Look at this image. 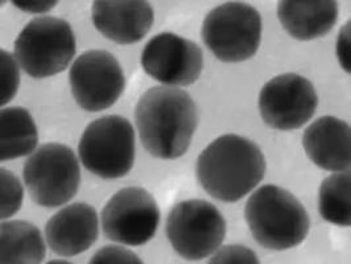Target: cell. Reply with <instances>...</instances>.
<instances>
[{"instance_id": "4fadbf2b", "label": "cell", "mask_w": 351, "mask_h": 264, "mask_svg": "<svg viewBox=\"0 0 351 264\" xmlns=\"http://www.w3.org/2000/svg\"><path fill=\"white\" fill-rule=\"evenodd\" d=\"M155 14L143 0H97L93 3L95 28L117 44H134L147 35Z\"/></svg>"}, {"instance_id": "d6986e66", "label": "cell", "mask_w": 351, "mask_h": 264, "mask_svg": "<svg viewBox=\"0 0 351 264\" xmlns=\"http://www.w3.org/2000/svg\"><path fill=\"white\" fill-rule=\"evenodd\" d=\"M350 191L349 171L335 172L322 181L318 192V211L325 221L342 228L350 226Z\"/></svg>"}, {"instance_id": "7c38bea8", "label": "cell", "mask_w": 351, "mask_h": 264, "mask_svg": "<svg viewBox=\"0 0 351 264\" xmlns=\"http://www.w3.org/2000/svg\"><path fill=\"white\" fill-rule=\"evenodd\" d=\"M141 67L164 86H189L202 73L204 53L193 41L164 32L152 37L144 47Z\"/></svg>"}, {"instance_id": "30bf717a", "label": "cell", "mask_w": 351, "mask_h": 264, "mask_svg": "<svg viewBox=\"0 0 351 264\" xmlns=\"http://www.w3.org/2000/svg\"><path fill=\"white\" fill-rule=\"evenodd\" d=\"M69 82L75 102L91 112L111 107L125 88L119 61L106 51L82 53L71 65Z\"/></svg>"}, {"instance_id": "ac0fdd59", "label": "cell", "mask_w": 351, "mask_h": 264, "mask_svg": "<svg viewBox=\"0 0 351 264\" xmlns=\"http://www.w3.org/2000/svg\"><path fill=\"white\" fill-rule=\"evenodd\" d=\"M38 132L31 112L23 107L0 111V158L8 161L34 154Z\"/></svg>"}, {"instance_id": "2e32d148", "label": "cell", "mask_w": 351, "mask_h": 264, "mask_svg": "<svg viewBox=\"0 0 351 264\" xmlns=\"http://www.w3.org/2000/svg\"><path fill=\"white\" fill-rule=\"evenodd\" d=\"M278 16L289 35L308 41L332 31L338 19V4L333 0H284L279 1Z\"/></svg>"}, {"instance_id": "ffe728a7", "label": "cell", "mask_w": 351, "mask_h": 264, "mask_svg": "<svg viewBox=\"0 0 351 264\" xmlns=\"http://www.w3.org/2000/svg\"><path fill=\"white\" fill-rule=\"evenodd\" d=\"M0 188H1V204H0V218L5 219L16 214L21 204H23V197H24V191L20 184V180L15 173H12L8 169L1 168L0 171Z\"/></svg>"}, {"instance_id": "603a6c76", "label": "cell", "mask_w": 351, "mask_h": 264, "mask_svg": "<svg viewBox=\"0 0 351 264\" xmlns=\"http://www.w3.org/2000/svg\"><path fill=\"white\" fill-rule=\"evenodd\" d=\"M90 263H141L139 256L132 251L119 246H106L94 254Z\"/></svg>"}, {"instance_id": "e0dca14e", "label": "cell", "mask_w": 351, "mask_h": 264, "mask_svg": "<svg viewBox=\"0 0 351 264\" xmlns=\"http://www.w3.org/2000/svg\"><path fill=\"white\" fill-rule=\"evenodd\" d=\"M45 254L47 247L35 225L27 221H7L0 225L1 263H41Z\"/></svg>"}, {"instance_id": "9a60e30c", "label": "cell", "mask_w": 351, "mask_h": 264, "mask_svg": "<svg viewBox=\"0 0 351 264\" xmlns=\"http://www.w3.org/2000/svg\"><path fill=\"white\" fill-rule=\"evenodd\" d=\"M304 149L317 167L329 172L349 171L351 165L350 124L335 117H321L302 138Z\"/></svg>"}, {"instance_id": "5bb4252c", "label": "cell", "mask_w": 351, "mask_h": 264, "mask_svg": "<svg viewBox=\"0 0 351 264\" xmlns=\"http://www.w3.org/2000/svg\"><path fill=\"white\" fill-rule=\"evenodd\" d=\"M99 234L98 214L84 202H75L56 213L45 226V237L54 254L75 256L93 246Z\"/></svg>"}, {"instance_id": "3957f363", "label": "cell", "mask_w": 351, "mask_h": 264, "mask_svg": "<svg viewBox=\"0 0 351 264\" xmlns=\"http://www.w3.org/2000/svg\"><path fill=\"white\" fill-rule=\"evenodd\" d=\"M245 217L255 241L274 251L299 246L311 228L309 215L302 204L293 194L276 185H264L251 194Z\"/></svg>"}, {"instance_id": "8992f818", "label": "cell", "mask_w": 351, "mask_h": 264, "mask_svg": "<svg viewBox=\"0 0 351 264\" xmlns=\"http://www.w3.org/2000/svg\"><path fill=\"white\" fill-rule=\"evenodd\" d=\"M23 177L35 204L58 208L78 192L81 169L78 158L68 145L47 143L27 158Z\"/></svg>"}, {"instance_id": "d4e9b609", "label": "cell", "mask_w": 351, "mask_h": 264, "mask_svg": "<svg viewBox=\"0 0 351 264\" xmlns=\"http://www.w3.org/2000/svg\"><path fill=\"white\" fill-rule=\"evenodd\" d=\"M14 4L25 12L38 14L52 10L57 1H14Z\"/></svg>"}, {"instance_id": "cb8c5ba5", "label": "cell", "mask_w": 351, "mask_h": 264, "mask_svg": "<svg viewBox=\"0 0 351 264\" xmlns=\"http://www.w3.org/2000/svg\"><path fill=\"white\" fill-rule=\"evenodd\" d=\"M350 21L342 27L339 32V38H338V45H337V52H338V58L339 62L343 68V71L350 73Z\"/></svg>"}, {"instance_id": "277c9868", "label": "cell", "mask_w": 351, "mask_h": 264, "mask_svg": "<svg viewBox=\"0 0 351 264\" xmlns=\"http://www.w3.org/2000/svg\"><path fill=\"white\" fill-rule=\"evenodd\" d=\"M75 36L64 19H32L15 41V58L28 75L48 78L65 71L75 54Z\"/></svg>"}, {"instance_id": "52a82bcc", "label": "cell", "mask_w": 351, "mask_h": 264, "mask_svg": "<svg viewBox=\"0 0 351 264\" xmlns=\"http://www.w3.org/2000/svg\"><path fill=\"white\" fill-rule=\"evenodd\" d=\"M84 167L106 180L124 177L135 163V131L119 115H106L88 124L78 145Z\"/></svg>"}, {"instance_id": "6da1fadb", "label": "cell", "mask_w": 351, "mask_h": 264, "mask_svg": "<svg viewBox=\"0 0 351 264\" xmlns=\"http://www.w3.org/2000/svg\"><path fill=\"white\" fill-rule=\"evenodd\" d=\"M141 144L149 155L175 160L186 154L197 128V107L192 97L175 86L147 90L135 110Z\"/></svg>"}, {"instance_id": "8fae6325", "label": "cell", "mask_w": 351, "mask_h": 264, "mask_svg": "<svg viewBox=\"0 0 351 264\" xmlns=\"http://www.w3.org/2000/svg\"><path fill=\"white\" fill-rule=\"evenodd\" d=\"M318 105L316 88L305 77L285 73L264 85L259 111L264 123L280 131H292L309 122Z\"/></svg>"}, {"instance_id": "7a4b0ae2", "label": "cell", "mask_w": 351, "mask_h": 264, "mask_svg": "<svg viewBox=\"0 0 351 264\" xmlns=\"http://www.w3.org/2000/svg\"><path fill=\"white\" fill-rule=\"evenodd\" d=\"M204 191L222 202H237L263 180L262 149L243 136L228 134L210 143L195 165Z\"/></svg>"}, {"instance_id": "44dd1931", "label": "cell", "mask_w": 351, "mask_h": 264, "mask_svg": "<svg viewBox=\"0 0 351 264\" xmlns=\"http://www.w3.org/2000/svg\"><path fill=\"white\" fill-rule=\"evenodd\" d=\"M1 62V101L0 105L4 106L12 101V98L18 93L20 84V73H19L18 61L15 56L10 52H0Z\"/></svg>"}, {"instance_id": "5b68a950", "label": "cell", "mask_w": 351, "mask_h": 264, "mask_svg": "<svg viewBox=\"0 0 351 264\" xmlns=\"http://www.w3.org/2000/svg\"><path fill=\"white\" fill-rule=\"evenodd\" d=\"M205 45L218 60L242 62L254 57L262 41V16L243 1H228L211 10L201 31Z\"/></svg>"}, {"instance_id": "7402d4cb", "label": "cell", "mask_w": 351, "mask_h": 264, "mask_svg": "<svg viewBox=\"0 0 351 264\" xmlns=\"http://www.w3.org/2000/svg\"><path fill=\"white\" fill-rule=\"evenodd\" d=\"M210 263H259L254 251L245 246L219 247Z\"/></svg>"}, {"instance_id": "9c48e42d", "label": "cell", "mask_w": 351, "mask_h": 264, "mask_svg": "<svg viewBox=\"0 0 351 264\" xmlns=\"http://www.w3.org/2000/svg\"><path fill=\"white\" fill-rule=\"evenodd\" d=\"M160 209L154 195L139 187L114 194L102 211V230L107 239L125 246H143L158 230Z\"/></svg>"}, {"instance_id": "ba28073f", "label": "cell", "mask_w": 351, "mask_h": 264, "mask_svg": "<svg viewBox=\"0 0 351 264\" xmlns=\"http://www.w3.org/2000/svg\"><path fill=\"white\" fill-rule=\"evenodd\" d=\"M165 232L181 258L201 261L222 245L226 237V221L210 202L188 200L169 211Z\"/></svg>"}]
</instances>
